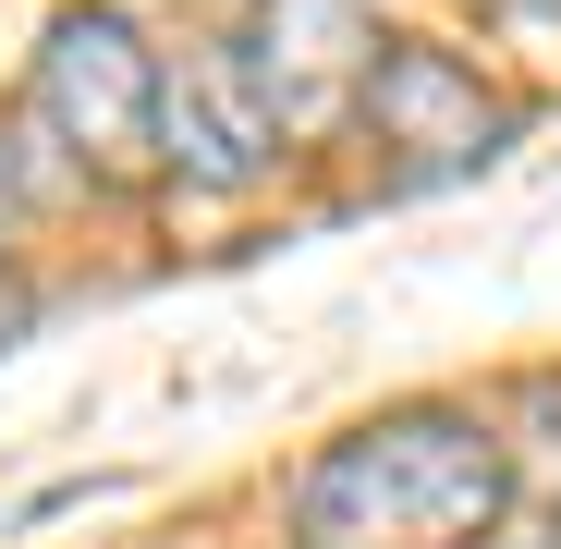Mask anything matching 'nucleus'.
Segmentation results:
<instances>
[{
	"instance_id": "obj_1",
	"label": "nucleus",
	"mask_w": 561,
	"mask_h": 549,
	"mask_svg": "<svg viewBox=\"0 0 561 549\" xmlns=\"http://www.w3.org/2000/svg\"><path fill=\"white\" fill-rule=\"evenodd\" d=\"M513 513V451L477 415H379L330 439L294 489V549H477Z\"/></svg>"
},
{
	"instance_id": "obj_8",
	"label": "nucleus",
	"mask_w": 561,
	"mask_h": 549,
	"mask_svg": "<svg viewBox=\"0 0 561 549\" xmlns=\"http://www.w3.org/2000/svg\"><path fill=\"white\" fill-rule=\"evenodd\" d=\"M25 330V294H13V268H0V342H13Z\"/></svg>"
},
{
	"instance_id": "obj_4",
	"label": "nucleus",
	"mask_w": 561,
	"mask_h": 549,
	"mask_svg": "<svg viewBox=\"0 0 561 549\" xmlns=\"http://www.w3.org/2000/svg\"><path fill=\"white\" fill-rule=\"evenodd\" d=\"M366 0H256V25H244V85H256V111L268 135H318L366 99Z\"/></svg>"
},
{
	"instance_id": "obj_2",
	"label": "nucleus",
	"mask_w": 561,
	"mask_h": 549,
	"mask_svg": "<svg viewBox=\"0 0 561 549\" xmlns=\"http://www.w3.org/2000/svg\"><path fill=\"white\" fill-rule=\"evenodd\" d=\"M25 111L61 135V171L123 183V171L159 159V61H147V37L123 13H61L49 49H37Z\"/></svg>"
},
{
	"instance_id": "obj_5",
	"label": "nucleus",
	"mask_w": 561,
	"mask_h": 549,
	"mask_svg": "<svg viewBox=\"0 0 561 549\" xmlns=\"http://www.w3.org/2000/svg\"><path fill=\"white\" fill-rule=\"evenodd\" d=\"M268 111H256V85H244V49L196 37L183 61H159V159L196 183V196H244V183L268 171Z\"/></svg>"
},
{
	"instance_id": "obj_6",
	"label": "nucleus",
	"mask_w": 561,
	"mask_h": 549,
	"mask_svg": "<svg viewBox=\"0 0 561 549\" xmlns=\"http://www.w3.org/2000/svg\"><path fill=\"white\" fill-rule=\"evenodd\" d=\"M49 183H61V171H37V159H25V123H0V232H13V220L49 196Z\"/></svg>"
},
{
	"instance_id": "obj_3",
	"label": "nucleus",
	"mask_w": 561,
	"mask_h": 549,
	"mask_svg": "<svg viewBox=\"0 0 561 549\" xmlns=\"http://www.w3.org/2000/svg\"><path fill=\"white\" fill-rule=\"evenodd\" d=\"M354 123L391 147V171H403V183L477 171V159H501V135H513V111H501V99H489V85L463 73L451 49H427V37H403V49H379V61H366Z\"/></svg>"
},
{
	"instance_id": "obj_7",
	"label": "nucleus",
	"mask_w": 561,
	"mask_h": 549,
	"mask_svg": "<svg viewBox=\"0 0 561 549\" xmlns=\"http://www.w3.org/2000/svg\"><path fill=\"white\" fill-rule=\"evenodd\" d=\"M537 427H549L537 451H549V501H561V391H537Z\"/></svg>"
}]
</instances>
